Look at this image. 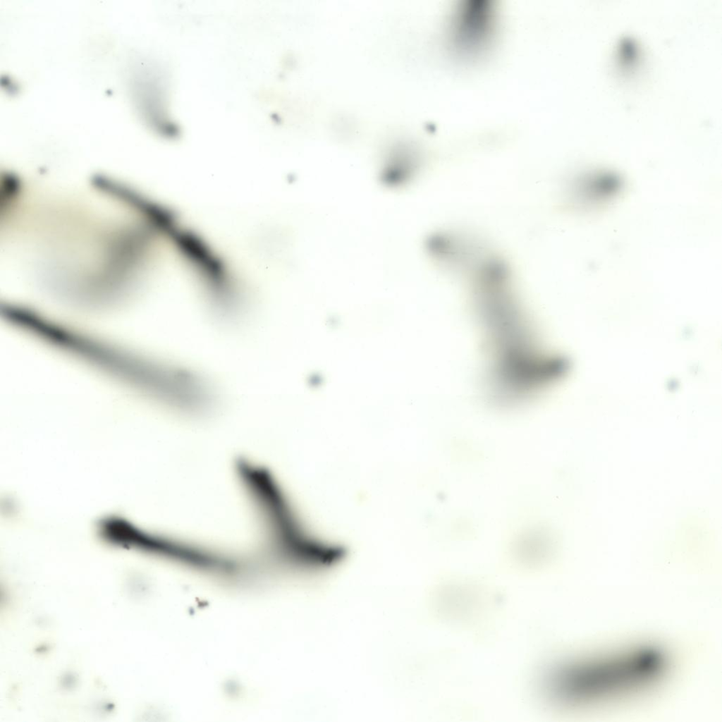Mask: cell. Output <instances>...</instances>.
<instances>
[{
	"mask_svg": "<svg viewBox=\"0 0 722 722\" xmlns=\"http://www.w3.org/2000/svg\"><path fill=\"white\" fill-rule=\"evenodd\" d=\"M668 669V661L661 650L636 647L556 667L545 675L544 693L560 705L594 704L653 686Z\"/></svg>",
	"mask_w": 722,
	"mask_h": 722,
	"instance_id": "obj_1",
	"label": "cell"
},
{
	"mask_svg": "<svg viewBox=\"0 0 722 722\" xmlns=\"http://www.w3.org/2000/svg\"><path fill=\"white\" fill-rule=\"evenodd\" d=\"M510 551L518 561L539 563L547 561L557 547L556 537L549 527L532 525L518 532L511 539Z\"/></svg>",
	"mask_w": 722,
	"mask_h": 722,
	"instance_id": "obj_3",
	"label": "cell"
},
{
	"mask_svg": "<svg viewBox=\"0 0 722 722\" xmlns=\"http://www.w3.org/2000/svg\"><path fill=\"white\" fill-rule=\"evenodd\" d=\"M429 250L440 263L453 271H472L484 258L483 247L475 240L453 233H441L429 239Z\"/></svg>",
	"mask_w": 722,
	"mask_h": 722,
	"instance_id": "obj_2",
	"label": "cell"
}]
</instances>
